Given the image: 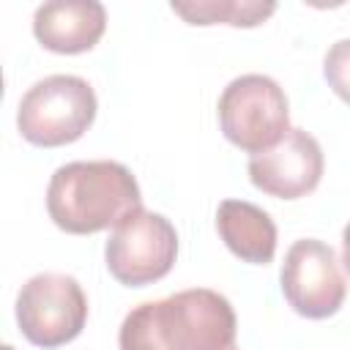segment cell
<instances>
[{"instance_id":"obj_6","label":"cell","mask_w":350,"mask_h":350,"mask_svg":"<svg viewBox=\"0 0 350 350\" xmlns=\"http://www.w3.org/2000/svg\"><path fill=\"white\" fill-rule=\"evenodd\" d=\"M178 257V232L170 219L153 211H134L104 246L107 271L126 287H148L164 279Z\"/></svg>"},{"instance_id":"obj_14","label":"cell","mask_w":350,"mask_h":350,"mask_svg":"<svg viewBox=\"0 0 350 350\" xmlns=\"http://www.w3.org/2000/svg\"><path fill=\"white\" fill-rule=\"evenodd\" d=\"M227 350H241V347H238V345H232V347H227Z\"/></svg>"},{"instance_id":"obj_5","label":"cell","mask_w":350,"mask_h":350,"mask_svg":"<svg viewBox=\"0 0 350 350\" xmlns=\"http://www.w3.org/2000/svg\"><path fill=\"white\" fill-rule=\"evenodd\" d=\"M88 323V298L68 273H36L16 295V325L22 336L44 350L74 342Z\"/></svg>"},{"instance_id":"obj_3","label":"cell","mask_w":350,"mask_h":350,"mask_svg":"<svg viewBox=\"0 0 350 350\" xmlns=\"http://www.w3.org/2000/svg\"><path fill=\"white\" fill-rule=\"evenodd\" d=\"M96 93L88 79L74 74H52L38 79L19 98L16 129L38 148H60L77 142L96 120Z\"/></svg>"},{"instance_id":"obj_8","label":"cell","mask_w":350,"mask_h":350,"mask_svg":"<svg viewBox=\"0 0 350 350\" xmlns=\"http://www.w3.org/2000/svg\"><path fill=\"white\" fill-rule=\"evenodd\" d=\"M323 148L306 129H290L279 145L249 159V180L268 197L298 200L312 194L323 178Z\"/></svg>"},{"instance_id":"obj_7","label":"cell","mask_w":350,"mask_h":350,"mask_svg":"<svg viewBox=\"0 0 350 350\" xmlns=\"http://www.w3.org/2000/svg\"><path fill=\"white\" fill-rule=\"evenodd\" d=\"M279 282L293 312L306 320L334 317L347 295L336 252L317 238H301L287 249Z\"/></svg>"},{"instance_id":"obj_11","label":"cell","mask_w":350,"mask_h":350,"mask_svg":"<svg viewBox=\"0 0 350 350\" xmlns=\"http://www.w3.org/2000/svg\"><path fill=\"white\" fill-rule=\"evenodd\" d=\"M170 8L189 25H230L257 27L273 11V0H205V3H170Z\"/></svg>"},{"instance_id":"obj_9","label":"cell","mask_w":350,"mask_h":350,"mask_svg":"<svg viewBox=\"0 0 350 350\" xmlns=\"http://www.w3.org/2000/svg\"><path fill=\"white\" fill-rule=\"evenodd\" d=\"M107 30V11L96 0H49L33 14L36 41L55 55L90 52Z\"/></svg>"},{"instance_id":"obj_15","label":"cell","mask_w":350,"mask_h":350,"mask_svg":"<svg viewBox=\"0 0 350 350\" xmlns=\"http://www.w3.org/2000/svg\"><path fill=\"white\" fill-rule=\"evenodd\" d=\"M3 350H14V347H11V345H5V347H3Z\"/></svg>"},{"instance_id":"obj_2","label":"cell","mask_w":350,"mask_h":350,"mask_svg":"<svg viewBox=\"0 0 350 350\" xmlns=\"http://www.w3.org/2000/svg\"><path fill=\"white\" fill-rule=\"evenodd\" d=\"M142 208L137 178L120 161H68L46 186V213L63 232L93 235Z\"/></svg>"},{"instance_id":"obj_10","label":"cell","mask_w":350,"mask_h":350,"mask_svg":"<svg viewBox=\"0 0 350 350\" xmlns=\"http://www.w3.org/2000/svg\"><path fill=\"white\" fill-rule=\"evenodd\" d=\"M216 230L224 246L252 265H265L276 254L273 219L246 200H221L216 208Z\"/></svg>"},{"instance_id":"obj_4","label":"cell","mask_w":350,"mask_h":350,"mask_svg":"<svg viewBox=\"0 0 350 350\" xmlns=\"http://www.w3.org/2000/svg\"><path fill=\"white\" fill-rule=\"evenodd\" d=\"M219 126L243 153L271 150L290 131V104L276 79L265 74L235 77L219 96Z\"/></svg>"},{"instance_id":"obj_1","label":"cell","mask_w":350,"mask_h":350,"mask_svg":"<svg viewBox=\"0 0 350 350\" xmlns=\"http://www.w3.org/2000/svg\"><path fill=\"white\" fill-rule=\"evenodd\" d=\"M232 304L208 287L134 306L118 331L120 350H227L235 345Z\"/></svg>"},{"instance_id":"obj_13","label":"cell","mask_w":350,"mask_h":350,"mask_svg":"<svg viewBox=\"0 0 350 350\" xmlns=\"http://www.w3.org/2000/svg\"><path fill=\"white\" fill-rule=\"evenodd\" d=\"M342 262H345V268H347V273H350V221H347V227L342 230Z\"/></svg>"},{"instance_id":"obj_12","label":"cell","mask_w":350,"mask_h":350,"mask_svg":"<svg viewBox=\"0 0 350 350\" xmlns=\"http://www.w3.org/2000/svg\"><path fill=\"white\" fill-rule=\"evenodd\" d=\"M323 74L328 88L345 104H350V38H339L336 44H331L323 60Z\"/></svg>"}]
</instances>
